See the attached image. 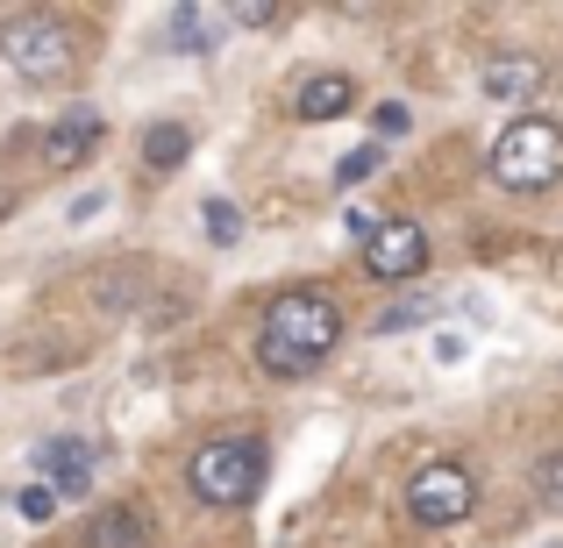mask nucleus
I'll use <instances>...</instances> for the list:
<instances>
[{"instance_id":"nucleus-9","label":"nucleus","mask_w":563,"mask_h":548,"mask_svg":"<svg viewBox=\"0 0 563 548\" xmlns=\"http://www.w3.org/2000/svg\"><path fill=\"white\" fill-rule=\"evenodd\" d=\"M43 484H51L57 499H79L86 484H93V449H86L79 435L51 441V449H43Z\"/></svg>"},{"instance_id":"nucleus-5","label":"nucleus","mask_w":563,"mask_h":548,"mask_svg":"<svg viewBox=\"0 0 563 548\" xmlns=\"http://www.w3.org/2000/svg\"><path fill=\"white\" fill-rule=\"evenodd\" d=\"M478 506V484H471L464 463H421L407 478V521L413 527H450Z\"/></svg>"},{"instance_id":"nucleus-12","label":"nucleus","mask_w":563,"mask_h":548,"mask_svg":"<svg viewBox=\"0 0 563 548\" xmlns=\"http://www.w3.org/2000/svg\"><path fill=\"white\" fill-rule=\"evenodd\" d=\"M221 22H229V14H214V8H172V43H179L186 57H207L214 36H221Z\"/></svg>"},{"instance_id":"nucleus-2","label":"nucleus","mask_w":563,"mask_h":548,"mask_svg":"<svg viewBox=\"0 0 563 548\" xmlns=\"http://www.w3.org/2000/svg\"><path fill=\"white\" fill-rule=\"evenodd\" d=\"M186 484L200 506H250L264 484V441L257 435H214L192 449L186 463Z\"/></svg>"},{"instance_id":"nucleus-6","label":"nucleus","mask_w":563,"mask_h":548,"mask_svg":"<svg viewBox=\"0 0 563 548\" xmlns=\"http://www.w3.org/2000/svg\"><path fill=\"white\" fill-rule=\"evenodd\" d=\"M364 271L378 278V286H407V278L428 271V235L421 221H385V228L364 243Z\"/></svg>"},{"instance_id":"nucleus-19","label":"nucleus","mask_w":563,"mask_h":548,"mask_svg":"<svg viewBox=\"0 0 563 548\" xmlns=\"http://www.w3.org/2000/svg\"><path fill=\"white\" fill-rule=\"evenodd\" d=\"M407 122H413V114L399 108V100H385V108H378V136H399V128H407Z\"/></svg>"},{"instance_id":"nucleus-18","label":"nucleus","mask_w":563,"mask_h":548,"mask_svg":"<svg viewBox=\"0 0 563 548\" xmlns=\"http://www.w3.org/2000/svg\"><path fill=\"white\" fill-rule=\"evenodd\" d=\"M14 513H22V521H51L57 492H51V484H22V492H14Z\"/></svg>"},{"instance_id":"nucleus-13","label":"nucleus","mask_w":563,"mask_h":548,"mask_svg":"<svg viewBox=\"0 0 563 548\" xmlns=\"http://www.w3.org/2000/svg\"><path fill=\"white\" fill-rule=\"evenodd\" d=\"M186 157H192V136L179 122H151V128H143V165H151V171H179Z\"/></svg>"},{"instance_id":"nucleus-15","label":"nucleus","mask_w":563,"mask_h":548,"mask_svg":"<svg viewBox=\"0 0 563 548\" xmlns=\"http://www.w3.org/2000/svg\"><path fill=\"white\" fill-rule=\"evenodd\" d=\"M200 221H207V243H221V249L243 235V214H235L229 200H207V206H200Z\"/></svg>"},{"instance_id":"nucleus-10","label":"nucleus","mask_w":563,"mask_h":548,"mask_svg":"<svg viewBox=\"0 0 563 548\" xmlns=\"http://www.w3.org/2000/svg\"><path fill=\"white\" fill-rule=\"evenodd\" d=\"M86 548H151V521L143 506H100L86 527Z\"/></svg>"},{"instance_id":"nucleus-14","label":"nucleus","mask_w":563,"mask_h":548,"mask_svg":"<svg viewBox=\"0 0 563 548\" xmlns=\"http://www.w3.org/2000/svg\"><path fill=\"white\" fill-rule=\"evenodd\" d=\"M528 492L542 499V506H563V449H542L536 470H528Z\"/></svg>"},{"instance_id":"nucleus-7","label":"nucleus","mask_w":563,"mask_h":548,"mask_svg":"<svg viewBox=\"0 0 563 548\" xmlns=\"http://www.w3.org/2000/svg\"><path fill=\"white\" fill-rule=\"evenodd\" d=\"M478 86H485V100H493V108L528 114L542 100V65H536V57H521V51H493L478 65Z\"/></svg>"},{"instance_id":"nucleus-11","label":"nucleus","mask_w":563,"mask_h":548,"mask_svg":"<svg viewBox=\"0 0 563 548\" xmlns=\"http://www.w3.org/2000/svg\"><path fill=\"white\" fill-rule=\"evenodd\" d=\"M93 136H100V114L93 108H71L65 122L43 136V150H51V165H79V157L93 150Z\"/></svg>"},{"instance_id":"nucleus-17","label":"nucleus","mask_w":563,"mask_h":548,"mask_svg":"<svg viewBox=\"0 0 563 548\" xmlns=\"http://www.w3.org/2000/svg\"><path fill=\"white\" fill-rule=\"evenodd\" d=\"M378 165H385V150H378V143H364V150H350L343 165H335V186H343V192H350V186H364Z\"/></svg>"},{"instance_id":"nucleus-3","label":"nucleus","mask_w":563,"mask_h":548,"mask_svg":"<svg viewBox=\"0 0 563 548\" xmlns=\"http://www.w3.org/2000/svg\"><path fill=\"white\" fill-rule=\"evenodd\" d=\"M493 179L507 192H550L563 179V128L550 114H514L493 143Z\"/></svg>"},{"instance_id":"nucleus-1","label":"nucleus","mask_w":563,"mask_h":548,"mask_svg":"<svg viewBox=\"0 0 563 548\" xmlns=\"http://www.w3.org/2000/svg\"><path fill=\"white\" fill-rule=\"evenodd\" d=\"M335 343H343V306L329 292H286L257 328V364L272 378H307L335 357Z\"/></svg>"},{"instance_id":"nucleus-16","label":"nucleus","mask_w":563,"mask_h":548,"mask_svg":"<svg viewBox=\"0 0 563 548\" xmlns=\"http://www.w3.org/2000/svg\"><path fill=\"white\" fill-rule=\"evenodd\" d=\"M428 314H435V300H428V292H421V300H399V306H385V314H378V335H399V328H421Z\"/></svg>"},{"instance_id":"nucleus-4","label":"nucleus","mask_w":563,"mask_h":548,"mask_svg":"<svg viewBox=\"0 0 563 548\" xmlns=\"http://www.w3.org/2000/svg\"><path fill=\"white\" fill-rule=\"evenodd\" d=\"M0 57H8L29 86H51V79L71 71V36H65V22H51V14H14L8 36H0Z\"/></svg>"},{"instance_id":"nucleus-20","label":"nucleus","mask_w":563,"mask_h":548,"mask_svg":"<svg viewBox=\"0 0 563 548\" xmlns=\"http://www.w3.org/2000/svg\"><path fill=\"white\" fill-rule=\"evenodd\" d=\"M235 22H243V29H272L278 8H257V0H250V8H235Z\"/></svg>"},{"instance_id":"nucleus-21","label":"nucleus","mask_w":563,"mask_h":548,"mask_svg":"<svg viewBox=\"0 0 563 548\" xmlns=\"http://www.w3.org/2000/svg\"><path fill=\"white\" fill-rule=\"evenodd\" d=\"M556 548H563V541H556Z\"/></svg>"},{"instance_id":"nucleus-8","label":"nucleus","mask_w":563,"mask_h":548,"mask_svg":"<svg viewBox=\"0 0 563 548\" xmlns=\"http://www.w3.org/2000/svg\"><path fill=\"white\" fill-rule=\"evenodd\" d=\"M357 108V79L350 71H314V79L292 93V114L300 122H335V114H350Z\"/></svg>"}]
</instances>
